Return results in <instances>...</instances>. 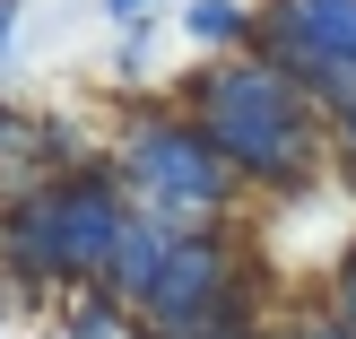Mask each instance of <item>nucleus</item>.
<instances>
[{"label":"nucleus","mask_w":356,"mask_h":339,"mask_svg":"<svg viewBox=\"0 0 356 339\" xmlns=\"http://www.w3.org/2000/svg\"><path fill=\"white\" fill-rule=\"evenodd\" d=\"M139 174H148L156 191H174L183 209H200L209 191H218V174H209V157L191 148L183 131H148V139H139Z\"/></svg>","instance_id":"nucleus-4"},{"label":"nucleus","mask_w":356,"mask_h":339,"mask_svg":"<svg viewBox=\"0 0 356 339\" xmlns=\"http://www.w3.org/2000/svg\"><path fill=\"white\" fill-rule=\"evenodd\" d=\"M322 339H339V331H322Z\"/></svg>","instance_id":"nucleus-8"},{"label":"nucleus","mask_w":356,"mask_h":339,"mask_svg":"<svg viewBox=\"0 0 356 339\" xmlns=\"http://www.w3.org/2000/svg\"><path fill=\"white\" fill-rule=\"evenodd\" d=\"M235 26H243V0H191V35L200 44H226Z\"/></svg>","instance_id":"nucleus-5"},{"label":"nucleus","mask_w":356,"mask_h":339,"mask_svg":"<svg viewBox=\"0 0 356 339\" xmlns=\"http://www.w3.org/2000/svg\"><path fill=\"white\" fill-rule=\"evenodd\" d=\"M104 9H113V17H139V9H148V0H104Z\"/></svg>","instance_id":"nucleus-6"},{"label":"nucleus","mask_w":356,"mask_h":339,"mask_svg":"<svg viewBox=\"0 0 356 339\" xmlns=\"http://www.w3.org/2000/svg\"><path fill=\"white\" fill-rule=\"evenodd\" d=\"M113 244H122V209L104 200L96 183H79L52 209H35V226L17 218V253H35L44 270H104Z\"/></svg>","instance_id":"nucleus-2"},{"label":"nucleus","mask_w":356,"mask_h":339,"mask_svg":"<svg viewBox=\"0 0 356 339\" xmlns=\"http://www.w3.org/2000/svg\"><path fill=\"white\" fill-rule=\"evenodd\" d=\"M278 26L305 44L313 79L348 87V70H356V0H287V17H278Z\"/></svg>","instance_id":"nucleus-3"},{"label":"nucleus","mask_w":356,"mask_h":339,"mask_svg":"<svg viewBox=\"0 0 356 339\" xmlns=\"http://www.w3.org/2000/svg\"><path fill=\"white\" fill-rule=\"evenodd\" d=\"M209 139L226 157H243L252 174H296L305 166V113H296L287 79L270 70H235L209 87Z\"/></svg>","instance_id":"nucleus-1"},{"label":"nucleus","mask_w":356,"mask_h":339,"mask_svg":"<svg viewBox=\"0 0 356 339\" xmlns=\"http://www.w3.org/2000/svg\"><path fill=\"white\" fill-rule=\"evenodd\" d=\"M348 331H356V270H348Z\"/></svg>","instance_id":"nucleus-7"}]
</instances>
